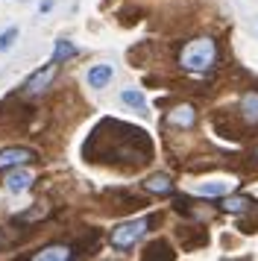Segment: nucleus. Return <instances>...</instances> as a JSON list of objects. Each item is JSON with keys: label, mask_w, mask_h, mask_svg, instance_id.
Instances as JSON below:
<instances>
[{"label": "nucleus", "mask_w": 258, "mask_h": 261, "mask_svg": "<svg viewBox=\"0 0 258 261\" xmlns=\"http://www.w3.org/2000/svg\"><path fill=\"white\" fill-rule=\"evenodd\" d=\"M33 159H35V153L33 150H27V147H6V150H0V170L30 165Z\"/></svg>", "instance_id": "4"}, {"label": "nucleus", "mask_w": 258, "mask_h": 261, "mask_svg": "<svg viewBox=\"0 0 258 261\" xmlns=\"http://www.w3.org/2000/svg\"><path fill=\"white\" fill-rule=\"evenodd\" d=\"M167 123L170 126H194L197 123V112H194V106H176L167 115Z\"/></svg>", "instance_id": "9"}, {"label": "nucleus", "mask_w": 258, "mask_h": 261, "mask_svg": "<svg viewBox=\"0 0 258 261\" xmlns=\"http://www.w3.org/2000/svg\"><path fill=\"white\" fill-rule=\"evenodd\" d=\"M18 3H23V0H18Z\"/></svg>", "instance_id": "18"}, {"label": "nucleus", "mask_w": 258, "mask_h": 261, "mask_svg": "<svg viewBox=\"0 0 258 261\" xmlns=\"http://www.w3.org/2000/svg\"><path fill=\"white\" fill-rule=\"evenodd\" d=\"M33 258L35 261H68V258H73V249L65 247V244H50V247L33 252Z\"/></svg>", "instance_id": "6"}, {"label": "nucleus", "mask_w": 258, "mask_h": 261, "mask_svg": "<svg viewBox=\"0 0 258 261\" xmlns=\"http://www.w3.org/2000/svg\"><path fill=\"white\" fill-rule=\"evenodd\" d=\"M152 220H129V223H120L117 229H112V235H109V241H112V247L115 249H129L138 238L147 235V229H150Z\"/></svg>", "instance_id": "2"}, {"label": "nucleus", "mask_w": 258, "mask_h": 261, "mask_svg": "<svg viewBox=\"0 0 258 261\" xmlns=\"http://www.w3.org/2000/svg\"><path fill=\"white\" fill-rule=\"evenodd\" d=\"M241 118L246 126H258V91H246L241 97Z\"/></svg>", "instance_id": "7"}, {"label": "nucleus", "mask_w": 258, "mask_h": 261, "mask_svg": "<svg viewBox=\"0 0 258 261\" xmlns=\"http://www.w3.org/2000/svg\"><path fill=\"white\" fill-rule=\"evenodd\" d=\"M73 56H76V44H70L68 38H62V41H56V47H53V56H50V62L62 65L65 59H73Z\"/></svg>", "instance_id": "12"}, {"label": "nucleus", "mask_w": 258, "mask_h": 261, "mask_svg": "<svg viewBox=\"0 0 258 261\" xmlns=\"http://www.w3.org/2000/svg\"><path fill=\"white\" fill-rule=\"evenodd\" d=\"M120 100H123L126 106H132V109H147V100H144V94H141V91H132V88H126V91L120 94Z\"/></svg>", "instance_id": "14"}, {"label": "nucleus", "mask_w": 258, "mask_h": 261, "mask_svg": "<svg viewBox=\"0 0 258 261\" xmlns=\"http://www.w3.org/2000/svg\"><path fill=\"white\" fill-rule=\"evenodd\" d=\"M173 258V252H167V244L164 241H159V244H150L147 247V252H144V258Z\"/></svg>", "instance_id": "15"}, {"label": "nucleus", "mask_w": 258, "mask_h": 261, "mask_svg": "<svg viewBox=\"0 0 258 261\" xmlns=\"http://www.w3.org/2000/svg\"><path fill=\"white\" fill-rule=\"evenodd\" d=\"M112 73H115V71H112V65H94L85 80H88L91 88H106V85L112 83Z\"/></svg>", "instance_id": "10"}, {"label": "nucleus", "mask_w": 258, "mask_h": 261, "mask_svg": "<svg viewBox=\"0 0 258 261\" xmlns=\"http://www.w3.org/2000/svg\"><path fill=\"white\" fill-rule=\"evenodd\" d=\"M249 205H252V200H246V197H229V200H223V212L244 214Z\"/></svg>", "instance_id": "13"}, {"label": "nucleus", "mask_w": 258, "mask_h": 261, "mask_svg": "<svg viewBox=\"0 0 258 261\" xmlns=\"http://www.w3.org/2000/svg\"><path fill=\"white\" fill-rule=\"evenodd\" d=\"M3 241H6V238H3V232H0V247H3Z\"/></svg>", "instance_id": "17"}, {"label": "nucleus", "mask_w": 258, "mask_h": 261, "mask_svg": "<svg viewBox=\"0 0 258 261\" xmlns=\"http://www.w3.org/2000/svg\"><path fill=\"white\" fill-rule=\"evenodd\" d=\"M144 188L150 191V194H159V197H167V194H173V182L170 176H164V173H156L144 182Z\"/></svg>", "instance_id": "11"}, {"label": "nucleus", "mask_w": 258, "mask_h": 261, "mask_svg": "<svg viewBox=\"0 0 258 261\" xmlns=\"http://www.w3.org/2000/svg\"><path fill=\"white\" fill-rule=\"evenodd\" d=\"M15 38H18V27H9L6 33H0V50H9L15 44Z\"/></svg>", "instance_id": "16"}, {"label": "nucleus", "mask_w": 258, "mask_h": 261, "mask_svg": "<svg viewBox=\"0 0 258 261\" xmlns=\"http://www.w3.org/2000/svg\"><path fill=\"white\" fill-rule=\"evenodd\" d=\"M3 185L9 194H23V191L33 188V173L30 170H6V179H3Z\"/></svg>", "instance_id": "5"}, {"label": "nucleus", "mask_w": 258, "mask_h": 261, "mask_svg": "<svg viewBox=\"0 0 258 261\" xmlns=\"http://www.w3.org/2000/svg\"><path fill=\"white\" fill-rule=\"evenodd\" d=\"M56 73H59V65H56V62H47L44 68H38V71H33L30 76H27L23 91H27V94H38V91L50 88V83L56 80Z\"/></svg>", "instance_id": "3"}, {"label": "nucleus", "mask_w": 258, "mask_h": 261, "mask_svg": "<svg viewBox=\"0 0 258 261\" xmlns=\"http://www.w3.org/2000/svg\"><path fill=\"white\" fill-rule=\"evenodd\" d=\"M214 62H217V44H214V38H194L179 53V65L191 73L211 71Z\"/></svg>", "instance_id": "1"}, {"label": "nucleus", "mask_w": 258, "mask_h": 261, "mask_svg": "<svg viewBox=\"0 0 258 261\" xmlns=\"http://www.w3.org/2000/svg\"><path fill=\"white\" fill-rule=\"evenodd\" d=\"M235 188V182H229V179H211V182H199L197 194H202V197H223V194H229V191Z\"/></svg>", "instance_id": "8"}]
</instances>
